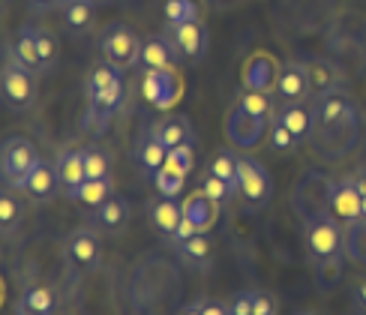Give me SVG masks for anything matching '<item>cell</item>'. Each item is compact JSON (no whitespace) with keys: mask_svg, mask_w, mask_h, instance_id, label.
I'll list each match as a JSON object with an SVG mask.
<instances>
[{"mask_svg":"<svg viewBox=\"0 0 366 315\" xmlns=\"http://www.w3.org/2000/svg\"><path fill=\"white\" fill-rule=\"evenodd\" d=\"M360 120H357V102L348 90L318 96L315 99V132L312 141L315 150L325 159H340L357 144L360 135Z\"/></svg>","mask_w":366,"mask_h":315,"instance_id":"6da1fadb","label":"cell"},{"mask_svg":"<svg viewBox=\"0 0 366 315\" xmlns=\"http://www.w3.org/2000/svg\"><path fill=\"white\" fill-rule=\"evenodd\" d=\"M127 99V84H124V69L112 66L109 60L99 64L87 79V111H84V129L102 135L109 129L112 117L120 111Z\"/></svg>","mask_w":366,"mask_h":315,"instance_id":"7a4b0ae2","label":"cell"},{"mask_svg":"<svg viewBox=\"0 0 366 315\" xmlns=\"http://www.w3.org/2000/svg\"><path fill=\"white\" fill-rule=\"evenodd\" d=\"M303 246L315 267H325L333 261H342L345 255V225L337 222L330 214L312 216L303 222Z\"/></svg>","mask_w":366,"mask_h":315,"instance_id":"3957f363","label":"cell"},{"mask_svg":"<svg viewBox=\"0 0 366 315\" xmlns=\"http://www.w3.org/2000/svg\"><path fill=\"white\" fill-rule=\"evenodd\" d=\"M42 162L39 150L34 141L21 139V135H9L0 147V174H4V186L21 192L27 177L34 174V169Z\"/></svg>","mask_w":366,"mask_h":315,"instance_id":"277c9868","label":"cell"},{"mask_svg":"<svg viewBox=\"0 0 366 315\" xmlns=\"http://www.w3.org/2000/svg\"><path fill=\"white\" fill-rule=\"evenodd\" d=\"M142 45H144V39L135 34L129 24H124V21L105 24L102 34H99L102 57L109 60L112 66L124 69V72L132 69V66H139V60H142Z\"/></svg>","mask_w":366,"mask_h":315,"instance_id":"5b68a950","label":"cell"},{"mask_svg":"<svg viewBox=\"0 0 366 315\" xmlns=\"http://www.w3.org/2000/svg\"><path fill=\"white\" fill-rule=\"evenodd\" d=\"M36 79L39 75L27 72L24 66H19L15 60H4V69H0V96L9 111L21 114L30 111L36 105Z\"/></svg>","mask_w":366,"mask_h":315,"instance_id":"8992f818","label":"cell"},{"mask_svg":"<svg viewBox=\"0 0 366 315\" xmlns=\"http://www.w3.org/2000/svg\"><path fill=\"white\" fill-rule=\"evenodd\" d=\"M237 195L243 201V210L247 214H258L270 204V195H273V184H270V174L262 162L255 156H240V184H237Z\"/></svg>","mask_w":366,"mask_h":315,"instance_id":"52a82bcc","label":"cell"},{"mask_svg":"<svg viewBox=\"0 0 366 315\" xmlns=\"http://www.w3.org/2000/svg\"><path fill=\"white\" fill-rule=\"evenodd\" d=\"M64 255L69 267L81 270V274H90L102 264V246H99V231L94 229H75L66 234L64 240Z\"/></svg>","mask_w":366,"mask_h":315,"instance_id":"ba28073f","label":"cell"},{"mask_svg":"<svg viewBox=\"0 0 366 315\" xmlns=\"http://www.w3.org/2000/svg\"><path fill=\"white\" fill-rule=\"evenodd\" d=\"M169 36L177 49V57L183 64L198 66L207 54V45H210V34H207V24L204 21H187V24H169Z\"/></svg>","mask_w":366,"mask_h":315,"instance_id":"9c48e42d","label":"cell"},{"mask_svg":"<svg viewBox=\"0 0 366 315\" xmlns=\"http://www.w3.org/2000/svg\"><path fill=\"white\" fill-rule=\"evenodd\" d=\"M330 184L333 180H327L325 174H318V171H310L307 177L300 180V186L295 189V207H297V214H300L303 222L312 219V216L327 214Z\"/></svg>","mask_w":366,"mask_h":315,"instance_id":"30bf717a","label":"cell"},{"mask_svg":"<svg viewBox=\"0 0 366 315\" xmlns=\"http://www.w3.org/2000/svg\"><path fill=\"white\" fill-rule=\"evenodd\" d=\"M327 214L348 225V222H357L363 216V199H360V189L355 184V177H340L330 184V199H327Z\"/></svg>","mask_w":366,"mask_h":315,"instance_id":"8fae6325","label":"cell"},{"mask_svg":"<svg viewBox=\"0 0 366 315\" xmlns=\"http://www.w3.org/2000/svg\"><path fill=\"white\" fill-rule=\"evenodd\" d=\"M277 96H280L282 105H288V102H307L312 96L307 64H303V60H295V57L282 60L280 75H277Z\"/></svg>","mask_w":366,"mask_h":315,"instance_id":"7c38bea8","label":"cell"},{"mask_svg":"<svg viewBox=\"0 0 366 315\" xmlns=\"http://www.w3.org/2000/svg\"><path fill=\"white\" fill-rule=\"evenodd\" d=\"M4 51L9 60H15L19 66H24L27 72H34V75H42V72H49L45 69V60L39 54V45H36V36H34V30L30 27H21L19 34H12L4 45Z\"/></svg>","mask_w":366,"mask_h":315,"instance_id":"4fadbf2b","label":"cell"},{"mask_svg":"<svg viewBox=\"0 0 366 315\" xmlns=\"http://www.w3.org/2000/svg\"><path fill=\"white\" fill-rule=\"evenodd\" d=\"M307 64V75H310V87H312V96H327V94H337V90H345V72L333 64L330 57H310L303 60Z\"/></svg>","mask_w":366,"mask_h":315,"instance_id":"5bb4252c","label":"cell"},{"mask_svg":"<svg viewBox=\"0 0 366 315\" xmlns=\"http://www.w3.org/2000/svg\"><path fill=\"white\" fill-rule=\"evenodd\" d=\"M270 120L258 117V114H249L243 105H237V109L228 114V139H232L237 147H255L258 141L264 139V129H267Z\"/></svg>","mask_w":366,"mask_h":315,"instance_id":"9a60e30c","label":"cell"},{"mask_svg":"<svg viewBox=\"0 0 366 315\" xmlns=\"http://www.w3.org/2000/svg\"><path fill=\"white\" fill-rule=\"evenodd\" d=\"M57 180H60V192L66 195L72 201L75 195H79L81 184L87 180V165H84V154L81 147L79 150H64V154L57 156Z\"/></svg>","mask_w":366,"mask_h":315,"instance_id":"2e32d148","label":"cell"},{"mask_svg":"<svg viewBox=\"0 0 366 315\" xmlns=\"http://www.w3.org/2000/svg\"><path fill=\"white\" fill-rule=\"evenodd\" d=\"M132 159L139 162V169L147 177H154L165 165V159H169V147L159 141V135L154 132V126L139 135V141H135V147H132Z\"/></svg>","mask_w":366,"mask_h":315,"instance_id":"e0dca14e","label":"cell"},{"mask_svg":"<svg viewBox=\"0 0 366 315\" xmlns=\"http://www.w3.org/2000/svg\"><path fill=\"white\" fill-rule=\"evenodd\" d=\"M144 96L154 109H172L174 99L180 96V81L174 69L165 72H144Z\"/></svg>","mask_w":366,"mask_h":315,"instance_id":"ac0fdd59","label":"cell"},{"mask_svg":"<svg viewBox=\"0 0 366 315\" xmlns=\"http://www.w3.org/2000/svg\"><path fill=\"white\" fill-rule=\"evenodd\" d=\"M282 124L292 129V135L297 139V144L310 141L312 132H315V105H307V102H288V105H280L277 114Z\"/></svg>","mask_w":366,"mask_h":315,"instance_id":"d6986e66","label":"cell"},{"mask_svg":"<svg viewBox=\"0 0 366 315\" xmlns=\"http://www.w3.org/2000/svg\"><path fill=\"white\" fill-rule=\"evenodd\" d=\"M174 60H177V49H174V42H172L169 34L144 39V45H142V60H139V66H142L144 72L174 69Z\"/></svg>","mask_w":366,"mask_h":315,"instance_id":"ffe728a7","label":"cell"},{"mask_svg":"<svg viewBox=\"0 0 366 315\" xmlns=\"http://www.w3.org/2000/svg\"><path fill=\"white\" fill-rule=\"evenodd\" d=\"M60 189V180H57V165L54 162H39L36 169H34V174L27 177V184H24V195L34 204H45L49 199H54V192Z\"/></svg>","mask_w":366,"mask_h":315,"instance_id":"44dd1931","label":"cell"},{"mask_svg":"<svg viewBox=\"0 0 366 315\" xmlns=\"http://www.w3.org/2000/svg\"><path fill=\"white\" fill-rule=\"evenodd\" d=\"M90 219H94L99 234L114 237V234H120V231L127 229V222H129V204H127V199H120V195H112V199L105 201L99 210L90 214Z\"/></svg>","mask_w":366,"mask_h":315,"instance_id":"7402d4cb","label":"cell"},{"mask_svg":"<svg viewBox=\"0 0 366 315\" xmlns=\"http://www.w3.org/2000/svg\"><path fill=\"white\" fill-rule=\"evenodd\" d=\"M64 15V27L69 36H84L97 24V0H66L60 6Z\"/></svg>","mask_w":366,"mask_h":315,"instance_id":"603a6c76","label":"cell"},{"mask_svg":"<svg viewBox=\"0 0 366 315\" xmlns=\"http://www.w3.org/2000/svg\"><path fill=\"white\" fill-rule=\"evenodd\" d=\"M60 300L49 285H30L15 300V315H54Z\"/></svg>","mask_w":366,"mask_h":315,"instance_id":"cb8c5ba5","label":"cell"},{"mask_svg":"<svg viewBox=\"0 0 366 315\" xmlns=\"http://www.w3.org/2000/svg\"><path fill=\"white\" fill-rule=\"evenodd\" d=\"M154 132L159 135V141L169 147V150L187 147V144L195 147V129H192V120L187 114H169V117H162L159 124H154Z\"/></svg>","mask_w":366,"mask_h":315,"instance_id":"d4e9b609","label":"cell"},{"mask_svg":"<svg viewBox=\"0 0 366 315\" xmlns=\"http://www.w3.org/2000/svg\"><path fill=\"white\" fill-rule=\"evenodd\" d=\"M174 249L189 267H198V270L210 267L213 259H217V244H213V237L207 231L195 234V237H187V240H177Z\"/></svg>","mask_w":366,"mask_h":315,"instance_id":"484cf974","label":"cell"},{"mask_svg":"<svg viewBox=\"0 0 366 315\" xmlns=\"http://www.w3.org/2000/svg\"><path fill=\"white\" fill-rule=\"evenodd\" d=\"M150 225L162 234V237H169V240H174V234H177V229H180V222H183V204L180 201H174V199H162L159 195V201H154L150 204Z\"/></svg>","mask_w":366,"mask_h":315,"instance_id":"4316f807","label":"cell"},{"mask_svg":"<svg viewBox=\"0 0 366 315\" xmlns=\"http://www.w3.org/2000/svg\"><path fill=\"white\" fill-rule=\"evenodd\" d=\"M217 216H219V204L210 201L202 189L192 192L189 199L183 201V219L192 222L198 231H210L213 222H217Z\"/></svg>","mask_w":366,"mask_h":315,"instance_id":"83f0119b","label":"cell"},{"mask_svg":"<svg viewBox=\"0 0 366 315\" xmlns=\"http://www.w3.org/2000/svg\"><path fill=\"white\" fill-rule=\"evenodd\" d=\"M112 195H114V180L112 177H87L72 201L81 204L87 214H94V210H99L105 201L112 199Z\"/></svg>","mask_w":366,"mask_h":315,"instance_id":"f1b7e54d","label":"cell"},{"mask_svg":"<svg viewBox=\"0 0 366 315\" xmlns=\"http://www.w3.org/2000/svg\"><path fill=\"white\" fill-rule=\"evenodd\" d=\"M207 174L225 180V184L237 192V184H240V154H234L232 147L217 150V154L210 156V162H207Z\"/></svg>","mask_w":366,"mask_h":315,"instance_id":"f546056e","label":"cell"},{"mask_svg":"<svg viewBox=\"0 0 366 315\" xmlns=\"http://www.w3.org/2000/svg\"><path fill=\"white\" fill-rule=\"evenodd\" d=\"M204 21V0H165V24Z\"/></svg>","mask_w":366,"mask_h":315,"instance_id":"4dcf8cb0","label":"cell"},{"mask_svg":"<svg viewBox=\"0 0 366 315\" xmlns=\"http://www.w3.org/2000/svg\"><path fill=\"white\" fill-rule=\"evenodd\" d=\"M345 259L366 267V216L345 225Z\"/></svg>","mask_w":366,"mask_h":315,"instance_id":"1f68e13d","label":"cell"},{"mask_svg":"<svg viewBox=\"0 0 366 315\" xmlns=\"http://www.w3.org/2000/svg\"><path fill=\"white\" fill-rule=\"evenodd\" d=\"M21 216H24V207L19 201V195H15V189L4 186V195H0V231H4V237L15 234V229L21 225Z\"/></svg>","mask_w":366,"mask_h":315,"instance_id":"d6a6232c","label":"cell"},{"mask_svg":"<svg viewBox=\"0 0 366 315\" xmlns=\"http://www.w3.org/2000/svg\"><path fill=\"white\" fill-rule=\"evenodd\" d=\"M84 165H87V177H112V156L109 150H102L99 144H84Z\"/></svg>","mask_w":366,"mask_h":315,"instance_id":"836d02e7","label":"cell"},{"mask_svg":"<svg viewBox=\"0 0 366 315\" xmlns=\"http://www.w3.org/2000/svg\"><path fill=\"white\" fill-rule=\"evenodd\" d=\"M183 184H187V174L169 169V165H162V169L154 174V186H157V192L162 195V199H177Z\"/></svg>","mask_w":366,"mask_h":315,"instance_id":"e575fe53","label":"cell"},{"mask_svg":"<svg viewBox=\"0 0 366 315\" xmlns=\"http://www.w3.org/2000/svg\"><path fill=\"white\" fill-rule=\"evenodd\" d=\"M30 30H34V36H36L39 54H42V60H45V69H54V66H57V54H60L57 36L51 34L49 27H34V24H30Z\"/></svg>","mask_w":366,"mask_h":315,"instance_id":"d590c367","label":"cell"},{"mask_svg":"<svg viewBox=\"0 0 366 315\" xmlns=\"http://www.w3.org/2000/svg\"><path fill=\"white\" fill-rule=\"evenodd\" d=\"M267 139H270V147L277 150V154H292V150L297 147V139L292 135V129H288L280 117H270V129H267Z\"/></svg>","mask_w":366,"mask_h":315,"instance_id":"8d00e7d4","label":"cell"},{"mask_svg":"<svg viewBox=\"0 0 366 315\" xmlns=\"http://www.w3.org/2000/svg\"><path fill=\"white\" fill-rule=\"evenodd\" d=\"M198 189H202V192L207 195L210 201H217L219 207H225V204H228V201H232L234 195H237V192H234L232 186L225 184V180L213 177V174H204V177H202V186H198Z\"/></svg>","mask_w":366,"mask_h":315,"instance_id":"74e56055","label":"cell"},{"mask_svg":"<svg viewBox=\"0 0 366 315\" xmlns=\"http://www.w3.org/2000/svg\"><path fill=\"white\" fill-rule=\"evenodd\" d=\"M240 105L249 114H258V117H264V120H270L273 114H277V109H273V102H270V96L264 94V90H247L243 99H240Z\"/></svg>","mask_w":366,"mask_h":315,"instance_id":"f35d334b","label":"cell"},{"mask_svg":"<svg viewBox=\"0 0 366 315\" xmlns=\"http://www.w3.org/2000/svg\"><path fill=\"white\" fill-rule=\"evenodd\" d=\"M165 165L189 177V171L195 169V147L187 144V147H174V150H169V159H165Z\"/></svg>","mask_w":366,"mask_h":315,"instance_id":"ab89813d","label":"cell"},{"mask_svg":"<svg viewBox=\"0 0 366 315\" xmlns=\"http://www.w3.org/2000/svg\"><path fill=\"white\" fill-rule=\"evenodd\" d=\"M228 309L232 315H255V291H237L228 300Z\"/></svg>","mask_w":366,"mask_h":315,"instance_id":"60d3db41","label":"cell"},{"mask_svg":"<svg viewBox=\"0 0 366 315\" xmlns=\"http://www.w3.org/2000/svg\"><path fill=\"white\" fill-rule=\"evenodd\" d=\"M255 315H280V304L270 291H255Z\"/></svg>","mask_w":366,"mask_h":315,"instance_id":"b9f144b4","label":"cell"},{"mask_svg":"<svg viewBox=\"0 0 366 315\" xmlns=\"http://www.w3.org/2000/svg\"><path fill=\"white\" fill-rule=\"evenodd\" d=\"M195 306L202 315H232V309H228V304H222V300H213V297H198Z\"/></svg>","mask_w":366,"mask_h":315,"instance_id":"7bdbcfd3","label":"cell"},{"mask_svg":"<svg viewBox=\"0 0 366 315\" xmlns=\"http://www.w3.org/2000/svg\"><path fill=\"white\" fill-rule=\"evenodd\" d=\"M352 304L360 315H366V274L355 276V282H352Z\"/></svg>","mask_w":366,"mask_h":315,"instance_id":"ee69618b","label":"cell"},{"mask_svg":"<svg viewBox=\"0 0 366 315\" xmlns=\"http://www.w3.org/2000/svg\"><path fill=\"white\" fill-rule=\"evenodd\" d=\"M352 177H355L357 189H360V199H363V216H366V165H360V169H357Z\"/></svg>","mask_w":366,"mask_h":315,"instance_id":"f6af8a7d","label":"cell"},{"mask_svg":"<svg viewBox=\"0 0 366 315\" xmlns=\"http://www.w3.org/2000/svg\"><path fill=\"white\" fill-rule=\"evenodd\" d=\"M64 0H30V6H34L36 12H45V9H51V6H60Z\"/></svg>","mask_w":366,"mask_h":315,"instance_id":"bcb514c9","label":"cell"},{"mask_svg":"<svg viewBox=\"0 0 366 315\" xmlns=\"http://www.w3.org/2000/svg\"><path fill=\"white\" fill-rule=\"evenodd\" d=\"M177 315H202V312H198V306H195V304H189V306H183Z\"/></svg>","mask_w":366,"mask_h":315,"instance_id":"7dc6e473","label":"cell"},{"mask_svg":"<svg viewBox=\"0 0 366 315\" xmlns=\"http://www.w3.org/2000/svg\"><path fill=\"white\" fill-rule=\"evenodd\" d=\"M97 4H114V0H97Z\"/></svg>","mask_w":366,"mask_h":315,"instance_id":"c3c4849f","label":"cell"},{"mask_svg":"<svg viewBox=\"0 0 366 315\" xmlns=\"http://www.w3.org/2000/svg\"><path fill=\"white\" fill-rule=\"evenodd\" d=\"M295 315H315V312H295Z\"/></svg>","mask_w":366,"mask_h":315,"instance_id":"681fc988","label":"cell"},{"mask_svg":"<svg viewBox=\"0 0 366 315\" xmlns=\"http://www.w3.org/2000/svg\"><path fill=\"white\" fill-rule=\"evenodd\" d=\"M352 315H360V312H357V309H355V312H352Z\"/></svg>","mask_w":366,"mask_h":315,"instance_id":"f907efd6","label":"cell"},{"mask_svg":"<svg viewBox=\"0 0 366 315\" xmlns=\"http://www.w3.org/2000/svg\"><path fill=\"white\" fill-rule=\"evenodd\" d=\"M64 4H66V0H64ZM64 4H60V6H64Z\"/></svg>","mask_w":366,"mask_h":315,"instance_id":"816d5d0a","label":"cell"}]
</instances>
